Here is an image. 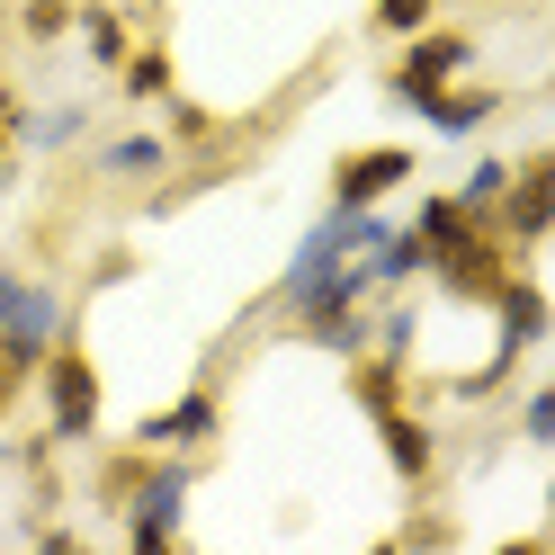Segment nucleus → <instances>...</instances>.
<instances>
[{
  "mask_svg": "<svg viewBox=\"0 0 555 555\" xmlns=\"http://www.w3.org/2000/svg\"><path fill=\"white\" fill-rule=\"evenodd\" d=\"M189 493H197V457H189V448H153L144 475H134V493H126L108 519L126 529V546H134V555H162V546H180Z\"/></svg>",
  "mask_w": 555,
  "mask_h": 555,
  "instance_id": "1",
  "label": "nucleus"
},
{
  "mask_svg": "<svg viewBox=\"0 0 555 555\" xmlns=\"http://www.w3.org/2000/svg\"><path fill=\"white\" fill-rule=\"evenodd\" d=\"M37 403H46V439L54 448L99 439V367H90V350H81L73 332L37 359Z\"/></svg>",
  "mask_w": 555,
  "mask_h": 555,
  "instance_id": "2",
  "label": "nucleus"
},
{
  "mask_svg": "<svg viewBox=\"0 0 555 555\" xmlns=\"http://www.w3.org/2000/svg\"><path fill=\"white\" fill-rule=\"evenodd\" d=\"M475 27H412V37H395V63H386V99L395 108H412L422 90H439V81H457V73H475Z\"/></svg>",
  "mask_w": 555,
  "mask_h": 555,
  "instance_id": "3",
  "label": "nucleus"
},
{
  "mask_svg": "<svg viewBox=\"0 0 555 555\" xmlns=\"http://www.w3.org/2000/svg\"><path fill=\"white\" fill-rule=\"evenodd\" d=\"M546 224H555V153H529V162H511V180L493 197V233L511 251H538Z\"/></svg>",
  "mask_w": 555,
  "mask_h": 555,
  "instance_id": "4",
  "label": "nucleus"
},
{
  "mask_svg": "<svg viewBox=\"0 0 555 555\" xmlns=\"http://www.w3.org/2000/svg\"><path fill=\"white\" fill-rule=\"evenodd\" d=\"M422 180V162H412V144H359L332 162V206H386L395 189Z\"/></svg>",
  "mask_w": 555,
  "mask_h": 555,
  "instance_id": "5",
  "label": "nucleus"
},
{
  "mask_svg": "<svg viewBox=\"0 0 555 555\" xmlns=\"http://www.w3.org/2000/svg\"><path fill=\"white\" fill-rule=\"evenodd\" d=\"M216 430H224V395L197 376L180 403H162V412L134 422V448H189V457H197V448H216Z\"/></svg>",
  "mask_w": 555,
  "mask_h": 555,
  "instance_id": "6",
  "label": "nucleus"
},
{
  "mask_svg": "<svg viewBox=\"0 0 555 555\" xmlns=\"http://www.w3.org/2000/svg\"><path fill=\"white\" fill-rule=\"evenodd\" d=\"M502 108H511V90H493V81H466V73L412 99V117H422L430 134H457V144H466V134H483V126H493Z\"/></svg>",
  "mask_w": 555,
  "mask_h": 555,
  "instance_id": "7",
  "label": "nucleus"
},
{
  "mask_svg": "<svg viewBox=\"0 0 555 555\" xmlns=\"http://www.w3.org/2000/svg\"><path fill=\"white\" fill-rule=\"evenodd\" d=\"M376 422V448H386V466H395V483H412V493H422V483L439 475V439H430V422L412 403H386V412H367Z\"/></svg>",
  "mask_w": 555,
  "mask_h": 555,
  "instance_id": "8",
  "label": "nucleus"
},
{
  "mask_svg": "<svg viewBox=\"0 0 555 555\" xmlns=\"http://www.w3.org/2000/svg\"><path fill=\"white\" fill-rule=\"evenodd\" d=\"M483 314L502 323V350H511V359H529L538 340H546V287H538V269H511Z\"/></svg>",
  "mask_w": 555,
  "mask_h": 555,
  "instance_id": "9",
  "label": "nucleus"
},
{
  "mask_svg": "<svg viewBox=\"0 0 555 555\" xmlns=\"http://www.w3.org/2000/svg\"><path fill=\"white\" fill-rule=\"evenodd\" d=\"M90 134V108L81 99H54V108H18L10 117V144H27V153H73Z\"/></svg>",
  "mask_w": 555,
  "mask_h": 555,
  "instance_id": "10",
  "label": "nucleus"
},
{
  "mask_svg": "<svg viewBox=\"0 0 555 555\" xmlns=\"http://www.w3.org/2000/svg\"><path fill=\"white\" fill-rule=\"evenodd\" d=\"M170 162H180V153H170V134L126 126V134H108V144H99V180H162Z\"/></svg>",
  "mask_w": 555,
  "mask_h": 555,
  "instance_id": "11",
  "label": "nucleus"
},
{
  "mask_svg": "<svg viewBox=\"0 0 555 555\" xmlns=\"http://www.w3.org/2000/svg\"><path fill=\"white\" fill-rule=\"evenodd\" d=\"M117 90H126V108H162V99H170V46H162V37L126 46V63H117Z\"/></svg>",
  "mask_w": 555,
  "mask_h": 555,
  "instance_id": "12",
  "label": "nucleus"
},
{
  "mask_svg": "<svg viewBox=\"0 0 555 555\" xmlns=\"http://www.w3.org/2000/svg\"><path fill=\"white\" fill-rule=\"evenodd\" d=\"M483 216H475V206L457 197V189H439V197H422V206H412V233H422L430 242V251H448V242H466Z\"/></svg>",
  "mask_w": 555,
  "mask_h": 555,
  "instance_id": "13",
  "label": "nucleus"
},
{
  "mask_svg": "<svg viewBox=\"0 0 555 555\" xmlns=\"http://www.w3.org/2000/svg\"><path fill=\"white\" fill-rule=\"evenodd\" d=\"M73 37H81V54L99 63V73H117L126 46H134V27H126L117 10H99V0H90V10H73Z\"/></svg>",
  "mask_w": 555,
  "mask_h": 555,
  "instance_id": "14",
  "label": "nucleus"
},
{
  "mask_svg": "<svg viewBox=\"0 0 555 555\" xmlns=\"http://www.w3.org/2000/svg\"><path fill=\"white\" fill-rule=\"evenodd\" d=\"M162 134H170V153H206V144H224V117L170 90V99H162Z\"/></svg>",
  "mask_w": 555,
  "mask_h": 555,
  "instance_id": "15",
  "label": "nucleus"
},
{
  "mask_svg": "<svg viewBox=\"0 0 555 555\" xmlns=\"http://www.w3.org/2000/svg\"><path fill=\"white\" fill-rule=\"evenodd\" d=\"M144 457H153V448H134V439L108 448V457H99V475H90V502H99V511H117V502L134 493V475H144Z\"/></svg>",
  "mask_w": 555,
  "mask_h": 555,
  "instance_id": "16",
  "label": "nucleus"
},
{
  "mask_svg": "<svg viewBox=\"0 0 555 555\" xmlns=\"http://www.w3.org/2000/svg\"><path fill=\"white\" fill-rule=\"evenodd\" d=\"M18 37L27 46H63L73 37V0H18Z\"/></svg>",
  "mask_w": 555,
  "mask_h": 555,
  "instance_id": "17",
  "label": "nucleus"
},
{
  "mask_svg": "<svg viewBox=\"0 0 555 555\" xmlns=\"http://www.w3.org/2000/svg\"><path fill=\"white\" fill-rule=\"evenodd\" d=\"M439 0H376L367 10V37H412V27H430Z\"/></svg>",
  "mask_w": 555,
  "mask_h": 555,
  "instance_id": "18",
  "label": "nucleus"
},
{
  "mask_svg": "<svg viewBox=\"0 0 555 555\" xmlns=\"http://www.w3.org/2000/svg\"><path fill=\"white\" fill-rule=\"evenodd\" d=\"M502 180H511V162H502V153H483V162L466 170V180H457V197L475 206V216H483V224H493V197H502Z\"/></svg>",
  "mask_w": 555,
  "mask_h": 555,
  "instance_id": "19",
  "label": "nucleus"
},
{
  "mask_svg": "<svg viewBox=\"0 0 555 555\" xmlns=\"http://www.w3.org/2000/svg\"><path fill=\"white\" fill-rule=\"evenodd\" d=\"M519 439H529V448H546V439H555V386H538L529 403H519Z\"/></svg>",
  "mask_w": 555,
  "mask_h": 555,
  "instance_id": "20",
  "label": "nucleus"
},
{
  "mask_svg": "<svg viewBox=\"0 0 555 555\" xmlns=\"http://www.w3.org/2000/svg\"><path fill=\"white\" fill-rule=\"evenodd\" d=\"M10 117H18V90L0 81V170H10Z\"/></svg>",
  "mask_w": 555,
  "mask_h": 555,
  "instance_id": "21",
  "label": "nucleus"
},
{
  "mask_svg": "<svg viewBox=\"0 0 555 555\" xmlns=\"http://www.w3.org/2000/svg\"><path fill=\"white\" fill-rule=\"evenodd\" d=\"M18 278H27V269H0V314H10V296H18Z\"/></svg>",
  "mask_w": 555,
  "mask_h": 555,
  "instance_id": "22",
  "label": "nucleus"
}]
</instances>
